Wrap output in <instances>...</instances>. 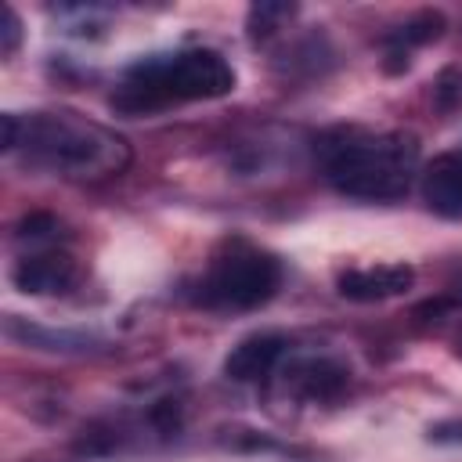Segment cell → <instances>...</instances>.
<instances>
[{
  "instance_id": "cell-1",
  "label": "cell",
  "mask_w": 462,
  "mask_h": 462,
  "mask_svg": "<svg viewBox=\"0 0 462 462\" xmlns=\"http://www.w3.org/2000/svg\"><path fill=\"white\" fill-rule=\"evenodd\" d=\"M18 144L29 162L65 177H112L130 162V148L119 134L76 112H36L25 123L4 116V148L14 152Z\"/></svg>"
},
{
  "instance_id": "cell-2",
  "label": "cell",
  "mask_w": 462,
  "mask_h": 462,
  "mask_svg": "<svg viewBox=\"0 0 462 462\" xmlns=\"http://www.w3.org/2000/svg\"><path fill=\"white\" fill-rule=\"evenodd\" d=\"M235 90V69L206 47L195 51H173V54H152L126 69L119 94L112 97L123 112H152L180 101H202V97H224Z\"/></svg>"
},
{
  "instance_id": "cell-3",
  "label": "cell",
  "mask_w": 462,
  "mask_h": 462,
  "mask_svg": "<svg viewBox=\"0 0 462 462\" xmlns=\"http://www.w3.org/2000/svg\"><path fill=\"white\" fill-rule=\"evenodd\" d=\"M415 166L419 144L408 134H346L325 148V177L332 188L365 202L401 199Z\"/></svg>"
},
{
  "instance_id": "cell-4",
  "label": "cell",
  "mask_w": 462,
  "mask_h": 462,
  "mask_svg": "<svg viewBox=\"0 0 462 462\" xmlns=\"http://www.w3.org/2000/svg\"><path fill=\"white\" fill-rule=\"evenodd\" d=\"M282 282V267L274 256L235 242L227 253H220L209 271L199 282V303L217 310H253L274 296Z\"/></svg>"
},
{
  "instance_id": "cell-5",
  "label": "cell",
  "mask_w": 462,
  "mask_h": 462,
  "mask_svg": "<svg viewBox=\"0 0 462 462\" xmlns=\"http://www.w3.org/2000/svg\"><path fill=\"white\" fill-rule=\"evenodd\" d=\"M415 282V271L404 263H379V267H354L346 274H339V296L357 300V303H372V300H390L408 292Z\"/></svg>"
},
{
  "instance_id": "cell-6",
  "label": "cell",
  "mask_w": 462,
  "mask_h": 462,
  "mask_svg": "<svg viewBox=\"0 0 462 462\" xmlns=\"http://www.w3.org/2000/svg\"><path fill=\"white\" fill-rule=\"evenodd\" d=\"M422 199L437 217L462 220V155H437L422 170Z\"/></svg>"
},
{
  "instance_id": "cell-7",
  "label": "cell",
  "mask_w": 462,
  "mask_h": 462,
  "mask_svg": "<svg viewBox=\"0 0 462 462\" xmlns=\"http://www.w3.org/2000/svg\"><path fill=\"white\" fill-rule=\"evenodd\" d=\"M282 354H285V339H282V336H274V332L249 336V339H242V343L227 354L224 372H227L235 383H253V379L271 375V372L278 368Z\"/></svg>"
},
{
  "instance_id": "cell-8",
  "label": "cell",
  "mask_w": 462,
  "mask_h": 462,
  "mask_svg": "<svg viewBox=\"0 0 462 462\" xmlns=\"http://www.w3.org/2000/svg\"><path fill=\"white\" fill-rule=\"evenodd\" d=\"M14 282L25 292H61L76 282V263L65 253H36L14 267Z\"/></svg>"
},
{
  "instance_id": "cell-9",
  "label": "cell",
  "mask_w": 462,
  "mask_h": 462,
  "mask_svg": "<svg viewBox=\"0 0 462 462\" xmlns=\"http://www.w3.org/2000/svg\"><path fill=\"white\" fill-rule=\"evenodd\" d=\"M289 386L307 401H332L346 386V368L332 361H300L289 372Z\"/></svg>"
},
{
  "instance_id": "cell-10",
  "label": "cell",
  "mask_w": 462,
  "mask_h": 462,
  "mask_svg": "<svg viewBox=\"0 0 462 462\" xmlns=\"http://www.w3.org/2000/svg\"><path fill=\"white\" fill-rule=\"evenodd\" d=\"M289 14H292V7H285V4H260L249 14V29H253V36H267L278 29L274 18H289Z\"/></svg>"
},
{
  "instance_id": "cell-11",
  "label": "cell",
  "mask_w": 462,
  "mask_h": 462,
  "mask_svg": "<svg viewBox=\"0 0 462 462\" xmlns=\"http://www.w3.org/2000/svg\"><path fill=\"white\" fill-rule=\"evenodd\" d=\"M0 18H4V29H0V32H4V40H0V51H4V54H11V51H14V43H18V18H14V11H11V7H4V11H0Z\"/></svg>"
}]
</instances>
